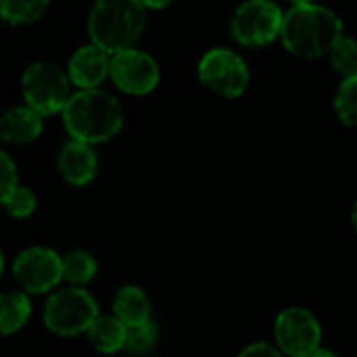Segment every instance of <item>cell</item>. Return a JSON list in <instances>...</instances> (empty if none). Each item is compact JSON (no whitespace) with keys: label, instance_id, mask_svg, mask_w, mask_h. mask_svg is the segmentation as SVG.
Returning a JSON list of instances; mask_svg holds the SVG:
<instances>
[{"label":"cell","instance_id":"52a82bcc","mask_svg":"<svg viewBox=\"0 0 357 357\" xmlns=\"http://www.w3.org/2000/svg\"><path fill=\"white\" fill-rule=\"evenodd\" d=\"M98 316L96 301L84 289H63L50 295L44 307V324L61 337L86 333Z\"/></svg>","mask_w":357,"mask_h":357},{"label":"cell","instance_id":"3957f363","mask_svg":"<svg viewBox=\"0 0 357 357\" xmlns=\"http://www.w3.org/2000/svg\"><path fill=\"white\" fill-rule=\"evenodd\" d=\"M146 27V8L140 0H94L88 15L90 44L107 54L134 48Z\"/></svg>","mask_w":357,"mask_h":357},{"label":"cell","instance_id":"83f0119b","mask_svg":"<svg viewBox=\"0 0 357 357\" xmlns=\"http://www.w3.org/2000/svg\"><path fill=\"white\" fill-rule=\"evenodd\" d=\"M0 272H2V255H0Z\"/></svg>","mask_w":357,"mask_h":357},{"label":"cell","instance_id":"7a4b0ae2","mask_svg":"<svg viewBox=\"0 0 357 357\" xmlns=\"http://www.w3.org/2000/svg\"><path fill=\"white\" fill-rule=\"evenodd\" d=\"M61 113L69 136L90 146L111 140L123 128L121 102L102 88L71 92Z\"/></svg>","mask_w":357,"mask_h":357},{"label":"cell","instance_id":"4316f807","mask_svg":"<svg viewBox=\"0 0 357 357\" xmlns=\"http://www.w3.org/2000/svg\"><path fill=\"white\" fill-rule=\"evenodd\" d=\"M291 2L295 6V4H310V2H316V0H291Z\"/></svg>","mask_w":357,"mask_h":357},{"label":"cell","instance_id":"484cf974","mask_svg":"<svg viewBox=\"0 0 357 357\" xmlns=\"http://www.w3.org/2000/svg\"><path fill=\"white\" fill-rule=\"evenodd\" d=\"M307 357H337L333 351H328V349H322V347H318V349H314L312 354Z\"/></svg>","mask_w":357,"mask_h":357},{"label":"cell","instance_id":"4fadbf2b","mask_svg":"<svg viewBox=\"0 0 357 357\" xmlns=\"http://www.w3.org/2000/svg\"><path fill=\"white\" fill-rule=\"evenodd\" d=\"M42 115L27 105L10 107L0 115V140L8 144H29L42 134Z\"/></svg>","mask_w":357,"mask_h":357},{"label":"cell","instance_id":"8992f818","mask_svg":"<svg viewBox=\"0 0 357 357\" xmlns=\"http://www.w3.org/2000/svg\"><path fill=\"white\" fill-rule=\"evenodd\" d=\"M197 73L205 88L226 98L241 96L251 82L245 59L232 48H211L205 52L199 61Z\"/></svg>","mask_w":357,"mask_h":357},{"label":"cell","instance_id":"277c9868","mask_svg":"<svg viewBox=\"0 0 357 357\" xmlns=\"http://www.w3.org/2000/svg\"><path fill=\"white\" fill-rule=\"evenodd\" d=\"M21 90L25 105L42 117L61 113L67 98L71 96L67 73L48 61H36L23 71Z\"/></svg>","mask_w":357,"mask_h":357},{"label":"cell","instance_id":"2e32d148","mask_svg":"<svg viewBox=\"0 0 357 357\" xmlns=\"http://www.w3.org/2000/svg\"><path fill=\"white\" fill-rule=\"evenodd\" d=\"M31 307L23 293H0V335L21 331L29 320Z\"/></svg>","mask_w":357,"mask_h":357},{"label":"cell","instance_id":"d6986e66","mask_svg":"<svg viewBox=\"0 0 357 357\" xmlns=\"http://www.w3.org/2000/svg\"><path fill=\"white\" fill-rule=\"evenodd\" d=\"M61 274L73 284H86L96 274V261L86 251H73L65 259H61Z\"/></svg>","mask_w":357,"mask_h":357},{"label":"cell","instance_id":"6da1fadb","mask_svg":"<svg viewBox=\"0 0 357 357\" xmlns=\"http://www.w3.org/2000/svg\"><path fill=\"white\" fill-rule=\"evenodd\" d=\"M343 36V21L328 6L310 2L295 4L282 15L278 38L282 46L301 59L328 54L333 44Z\"/></svg>","mask_w":357,"mask_h":357},{"label":"cell","instance_id":"9a60e30c","mask_svg":"<svg viewBox=\"0 0 357 357\" xmlns=\"http://www.w3.org/2000/svg\"><path fill=\"white\" fill-rule=\"evenodd\" d=\"M86 333L92 347L100 354H115L126 343V326L115 316H96Z\"/></svg>","mask_w":357,"mask_h":357},{"label":"cell","instance_id":"ac0fdd59","mask_svg":"<svg viewBox=\"0 0 357 357\" xmlns=\"http://www.w3.org/2000/svg\"><path fill=\"white\" fill-rule=\"evenodd\" d=\"M328 59L341 79L357 77V44L354 38L343 33L328 50Z\"/></svg>","mask_w":357,"mask_h":357},{"label":"cell","instance_id":"e0dca14e","mask_svg":"<svg viewBox=\"0 0 357 357\" xmlns=\"http://www.w3.org/2000/svg\"><path fill=\"white\" fill-rule=\"evenodd\" d=\"M50 0H0V21L8 25H29L44 17Z\"/></svg>","mask_w":357,"mask_h":357},{"label":"cell","instance_id":"8fae6325","mask_svg":"<svg viewBox=\"0 0 357 357\" xmlns=\"http://www.w3.org/2000/svg\"><path fill=\"white\" fill-rule=\"evenodd\" d=\"M109 63L111 54L94 44H84L71 54L65 73L69 77V84H73L77 90H92L100 88L102 82L109 77Z\"/></svg>","mask_w":357,"mask_h":357},{"label":"cell","instance_id":"ffe728a7","mask_svg":"<svg viewBox=\"0 0 357 357\" xmlns=\"http://www.w3.org/2000/svg\"><path fill=\"white\" fill-rule=\"evenodd\" d=\"M333 107H335V113L337 117L354 128L357 121V77H347V79H341L337 92H335V100H333Z\"/></svg>","mask_w":357,"mask_h":357},{"label":"cell","instance_id":"ba28073f","mask_svg":"<svg viewBox=\"0 0 357 357\" xmlns=\"http://www.w3.org/2000/svg\"><path fill=\"white\" fill-rule=\"evenodd\" d=\"M109 77L123 94L144 96L159 86L161 69L149 52L140 48H126L111 54Z\"/></svg>","mask_w":357,"mask_h":357},{"label":"cell","instance_id":"cb8c5ba5","mask_svg":"<svg viewBox=\"0 0 357 357\" xmlns=\"http://www.w3.org/2000/svg\"><path fill=\"white\" fill-rule=\"evenodd\" d=\"M238 357H282V356H280V351H278V349H274V347H272V345H268V343H253V345L245 347Z\"/></svg>","mask_w":357,"mask_h":357},{"label":"cell","instance_id":"5b68a950","mask_svg":"<svg viewBox=\"0 0 357 357\" xmlns=\"http://www.w3.org/2000/svg\"><path fill=\"white\" fill-rule=\"evenodd\" d=\"M282 15V8L274 0H245L232 13L230 36L247 48L268 46L280 33Z\"/></svg>","mask_w":357,"mask_h":357},{"label":"cell","instance_id":"7c38bea8","mask_svg":"<svg viewBox=\"0 0 357 357\" xmlns=\"http://www.w3.org/2000/svg\"><path fill=\"white\" fill-rule=\"evenodd\" d=\"M56 167L65 182L73 186H84L96 176V153L90 144L79 140H67L56 155Z\"/></svg>","mask_w":357,"mask_h":357},{"label":"cell","instance_id":"7402d4cb","mask_svg":"<svg viewBox=\"0 0 357 357\" xmlns=\"http://www.w3.org/2000/svg\"><path fill=\"white\" fill-rule=\"evenodd\" d=\"M4 207H6V211L13 218H19L21 220V218H27V215L33 213V209H36V197H33V192L29 188L15 186L13 192L6 197Z\"/></svg>","mask_w":357,"mask_h":357},{"label":"cell","instance_id":"5bb4252c","mask_svg":"<svg viewBox=\"0 0 357 357\" xmlns=\"http://www.w3.org/2000/svg\"><path fill=\"white\" fill-rule=\"evenodd\" d=\"M113 310H115V318L126 328L151 320V303H149V297L138 287H123L117 293V297H115Z\"/></svg>","mask_w":357,"mask_h":357},{"label":"cell","instance_id":"9c48e42d","mask_svg":"<svg viewBox=\"0 0 357 357\" xmlns=\"http://www.w3.org/2000/svg\"><path fill=\"white\" fill-rule=\"evenodd\" d=\"M278 347L291 357H307L320 347L322 331L318 320L303 307L284 310L274 326Z\"/></svg>","mask_w":357,"mask_h":357},{"label":"cell","instance_id":"603a6c76","mask_svg":"<svg viewBox=\"0 0 357 357\" xmlns=\"http://www.w3.org/2000/svg\"><path fill=\"white\" fill-rule=\"evenodd\" d=\"M15 186H17V165L4 151H0V205H4L6 197L13 192Z\"/></svg>","mask_w":357,"mask_h":357},{"label":"cell","instance_id":"d4e9b609","mask_svg":"<svg viewBox=\"0 0 357 357\" xmlns=\"http://www.w3.org/2000/svg\"><path fill=\"white\" fill-rule=\"evenodd\" d=\"M142 2V6L149 10V8H165V6H169L172 2H176V0H140Z\"/></svg>","mask_w":357,"mask_h":357},{"label":"cell","instance_id":"30bf717a","mask_svg":"<svg viewBox=\"0 0 357 357\" xmlns=\"http://www.w3.org/2000/svg\"><path fill=\"white\" fill-rule=\"evenodd\" d=\"M13 274L27 293H46L54 289L63 278L61 257L52 249L29 247L17 255L13 264Z\"/></svg>","mask_w":357,"mask_h":357},{"label":"cell","instance_id":"44dd1931","mask_svg":"<svg viewBox=\"0 0 357 357\" xmlns=\"http://www.w3.org/2000/svg\"><path fill=\"white\" fill-rule=\"evenodd\" d=\"M155 343H157V326L151 320L126 328L123 347H128L132 354H146L155 347Z\"/></svg>","mask_w":357,"mask_h":357}]
</instances>
